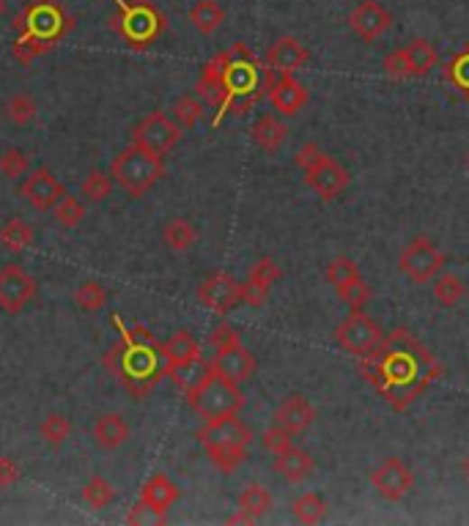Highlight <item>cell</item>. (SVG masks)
I'll return each mask as SVG.
<instances>
[{"label":"cell","mask_w":469,"mask_h":526,"mask_svg":"<svg viewBox=\"0 0 469 526\" xmlns=\"http://www.w3.org/2000/svg\"><path fill=\"white\" fill-rule=\"evenodd\" d=\"M165 173V165H162V154H154L143 146H135L132 143L129 149H124L113 165H110V176L113 181L132 197H141L146 195Z\"/></svg>","instance_id":"obj_1"},{"label":"cell","mask_w":469,"mask_h":526,"mask_svg":"<svg viewBox=\"0 0 469 526\" xmlns=\"http://www.w3.org/2000/svg\"><path fill=\"white\" fill-rule=\"evenodd\" d=\"M187 401H189V406L195 409L198 417L220 420V417H231V414L242 412L244 394H242L236 381H231L223 373L212 370L192 392H187Z\"/></svg>","instance_id":"obj_2"},{"label":"cell","mask_w":469,"mask_h":526,"mask_svg":"<svg viewBox=\"0 0 469 526\" xmlns=\"http://www.w3.org/2000/svg\"><path fill=\"white\" fill-rule=\"evenodd\" d=\"M445 252L426 236H418L412 239L404 249L398 255V269L407 280L423 286V283H431L439 272H445Z\"/></svg>","instance_id":"obj_3"},{"label":"cell","mask_w":469,"mask_h":526,"mask_svg":"<svg viewBox=\"0 0 469 526\" xmlns=\"http://www.w3.org/2000/svg\"><path fill=\"white\" fill-rule=\"evenodd\" d=\"M439 55H437V47L428 41V39H412L409 44L392 50L382 69L384 75L395 77V80H407V77H426L434 66H437Z\"/></svg>","instance_id":"obj_4"},{"label":"cell","mask_w":469,"mask_h":526,"mask_svg":"<svg viewBox=\"0 0 469 526\" xmlns=\"http://www.w3.org/2000/svg\"><path fill=\"white\" fill-rule=\"evenodd\" d=\"M335 340H338V346L346 349L349 354L363 357L382 343V329L365 310H352V315L341 321L338 329H335Z\"/></svg>","instance_id":"obj_5"},{"label":"cell","mask_w":469,"mask_h":526,"mask_svg":"<svg viewBox=\"0 0 469 526\" xmlns=\"http://www.w3.org/2000/svg\"><path fill=\"white\" fill-rule=\"evenodd\" d=\"M371 485H373V491L382 499L400 502V499H407L409 491L415 488V475L407 467V460L384 458V460H379V464L373 467V472H371Z\"/></svg>","instance_id":"obj_6"},{"label":"cell","mask_w":469,"mask_h":526,"mask_svg":"<svg viewBox=\"0 0 469 526\" xmlns=\"http://www.w3.org/2000/svg\"><path fill=\"white\" fill-rule=\"evenodd\" d=\"M179 138H181V126L165 113H149L132 129V143L143 146L154 154H168L179 143Z\"/></svg>","instance_id":"obj_7"},{"label":"cell","mask_w":469,"mask_h":526,"mask_svg":"<svg viewBox=\"0 0 469 526\" xmlns=\"http://www.w3.org/2000/svg\"><path fill=\"white\" fill-rule=\"evenodd\" d=\"M305 181L308 186L321 197V201H335L338 195H344V189L349 186V170L341 165V162H335L329 154H318L305 170Z\"/></svg>","instance_id":"obj_8"},{"label":"cell","mask_w":469,"mask_h":526,"mask_svg":"<svg viewBox=\"0 0 469 526\" xmlns=\"http://www.w3.org/2000/svg\"><path fill=\"white\" fill-rule=\"evenodd\" d=\"M36 280L20 267V263H6L0 269V310L4 313H20L36 299Z\"/></svg>","instance_id":"obj_9"},{"label":"cell","mask_w":469,"mask_h":526,"mask_svg":"<svg viewBox=\"0 0 469 526\" xmlns=\"http://www.w3.org/2000/svg\"><path fill=\"white\" fill-rule=\"evenodd\" d=\"M198 439L204 449H250L253 431L239 420V414H231L220 420H207V425L198 431Z\"/></svg>","instance_id":"obj_10"},{"label":"cell","mask_w":469,"mask_h":526,"mask_svg":"<svg viewBox=\"0 0 469 526\" xmlns=\"http://www.w3.org/2000/svg\"><path fill=\"white\" fill-rule=\"evenodd\" d=\"M20 192H23V197L28 201V206L33 209V212H52L55 206H58V201L66 195V189H63V184L58 181V176L50 170V168H33L25 178H23V184H20Z\"/></svg>","instance_id":"obj_11"},{"label":"cell","mask_w":469,"mask_h":526,"mask_svg":"<svg viewBox=\"0 0 469 526\" xmlns=\"http://www.w3.org/2000/svg\"><path fill=\"white\" fill-rule=\"evenodd\" d=\"M14 28L20 31H28V33H36L47 41H52L55 36H60L66 28H69V20L63 17V12L50 4V0H33V4L14 20Z\"/></svg>","instance_id":"obj_12"},{"label":"cell","mask_w":469,"mask_h":526,"mask_svg":"<svg viewBox=\"0 0 469 526\" xmlns=\"http://www.w3.org/2000/svg\"><path fill=\"white\" fill-rule=\"evenodd\" d=\"M118 28L126 39L143 44V41H152L165 28V20L149 4H132V6H121Z\"/></svg>","instance_id":"obj_13"},{"label":"cell","mask_w":469,"mask_h":526,"mask_svg":"<svg viewBox=\"0 0 469 526\" xmlns=\"http://www.w3.org/2000/svg\"><path fill=\"white\" fill-rule=\"evenodd\" d=\"M349 28L363 41H376L392 28V14L379 4V0H360L349 12Z\"/></svg>","instance_id":"obj_14"},{"label":"cell","mask_w":469,"mask_h":526,"mask_svg":"<svg viewBox=\"0 0 469 526\" xmlns=\"http://www.w3.org/2000/svg\"><path fill=\"white\" fill-rule=\"evenodd\" d=\"M198 299L200 304H207L215 313H231L234 307L242 304V283H236L231 275L225 272H215L209 275L204 283L198 286Z\"/></svg>","instance_id":"obj_15"},{"label":"cell","mask_w":469,"mask_h":526,"mask_svg":"<svg viewBox=\"0 0 469 526\" xmlns=\"http://www.w3.org/2000/svg\"><path fill=\"white\" fill-rule=\"evenodd\" d=\"M228 63H231V52H220L217 58H212V60L204 66V75H200V80H198V86H195L198 96L204 99V102H209V104H215V107L225 104V99L231 96L228 80H225Z\"/></svg>","instance_id":"obj_16"},{"label":"cell","mask_w":469,"mask_h":526,"mask_svg":"<svg viewBox=\"0 0 469 526\" xmlns=\"http://www.w3.org/2000/svg\"><path fill=\"white\" fill-rule=\"evenodd\" d=\"M280 267L272 260V258H261L255 260V267L250 269V277L247 283H242V304H250V307H261L270 296L272 286L280 280Z\"/></svg>","instance_id":"obj_17"},{"label":"cell","mask_w":469,"mask_h":526,"mask_svg":"<svg viewBox=\"0 0 469 526\" xmlns=\"http://www.w3.org/2000/svg\"><path fill=\"white\" fill-rule=\"evenodd\" d=\"M308 60H310V52L297 36H280L272 41L270 50H266V63H270V69L280 75H294Z\"/></svg>","instance_id":"obj_18"},{"label":"cell","mask_w":469,"mask_h":526,"mask_svg":"<svg viewBox=\"0 0 469 526\" xmlns=\"http://www.w3.org/2000/svg\"><path fill=\"white\" fill-rule=\"evenodd\" d=\"M255 357L239 343V346H231V349H223V351H215L212 357V370L223 373L225 378L236 381V384H244L255 376Z\"/></svg>","instance_id":"obj_19"},{"label":"cell","mask_w":469,"mask_h":526,"mask_svg":"<svg viewBox=\"0 0 469 526\" xmlns=\"http://www.w3.org/2000/svg\"><path fill=\"white\" fill-rule=\"evenodd\" d=\"M275 422L297 436L316 422V409L310 406L305 394H289V398H283L280 406L275 409Z\"/></svg>","instance_id":"obj_20"},{"label":"cell","mask_w":469,"mask_h":526,"mask_svg":"<svg viewBox=\"0 0 469 526\" xmlns=\"http://www.w3.org/2000/svg\"><path fill=\"white\" fill-rule=\"evenodd\" d=\"M270 102L280 115H297L308 104V88L294 80V75H280L270 83Z\"/></svg>","instance_id":"obj_21"},{"label":"cell","mask_w":469,"mask_h":526,"mask_svg":"<svg viewBox=\"0 0 469 526\" xmlns=\"http://www.w3.org/2000/svg\"><path fill=\"white\" fill-rule=\"evenodd\" d=\"M253 143L263 151V154H275L283 149V143L289 141V126L278 118V115H261L253 123Z\"/></svg>","instance_id":"obj_22"},{"label":"cell","mask_w":469,"mask_h":526,"mask_svg":"<svg viewBox=\"0 0 469 526\" xmlns=\"http://www.w3.org/2000/svg\"><path fill=\"white\" fill-rule=\"evenodd\" d=\"M141 502H143L146 507L157 510V512H168V510L179 502V485H176L168 475L157 472V475H152V477L143 483Z\"/></svg>","instance_id":"obj_23"},{"label":"cell","mask_w":469,"mask_h":526,"mask_svg":"<svg viewBox=\"0 0 469 526\" xmlns=\"http://www.w3.org/2000/svg\"><path fill=\"white\" fill-rule=\"evenodd\" d=\"M94 441L99 449H121L126 441H129V425L121 414L110 412V414H102L97 422H94Z\"/></svg>","instance_id":"obj_24"},{"label":"cell","mask_w":469,"mask_h":526,"mask_svg":"<svg viewBox=\"0 0 469 526\" xmlns=\"http://www.w3.org/2000/svg\"><path fill=\"white\" fill-rule=\"evenodd\" d=\"M313 467H316L313 458L302 447H297V444H291L289 449L275 455V472L280 477H286L289 483H302L305 477H310Z\"/></svg>","instance_id":"obj_25"},{"label":"cell","mask_w":469,"mask_h":526,"mask_svg":"<svg viewBox=\"0 0 469 526\" xmlns=\"http://www.w3.org/2000/svg\"><path fill=\"white\" fill-rule=\"evenodd\" d=\"M189 23L195 25L198 33L212 36L223 28L225 12H223V6L217 4V0H198V4L189 9Z\"/></svg>","instance_id":"obj_26"},{"label":"cell","mask_w":469,"mask_h":526,"mask_svg":"<svg viewBox=\"0 0 469 526\" xmlns=\"http://www.w3.org/2000/svg\"><path fill=\"white\" fill-rule=\"evenodd\" d=\"M272 510V494L266 491L261 483H250L242 494H239V512L253 523L261 515H266Z\"/></svg>","instance_id":"obj_27"},{"label":"cell","mask_w":469,"mask_h":526,"mask_svg":"<svg viewBox=\"0 0 469 526\" xmlns=\"http://www.w3.org/2000/svg\"><path fill=\"white\" fill-rule=\"evenodd\" d=\"M162 241H165V247L173 249V252H187V249L198 241V231H195V225H192L189 220L173 217V220H168L165 228H162Z\"/></svg>","instance_id":"obj_28"},{"label":"cell","mask_w":469,"mask_h":526,"mask_svg":"<svg viewBox=\"0 0 469 526\" xmlns=\"http://www.w3.org/2000/svg\"><path fill=\"white\" fill-rule=\"evenodd\" d=\"M162 357H165L168 367L184 365V362H192V359L200 357V346H198V340H195L189 332H176V335L162 346Z\"/></svg>","instance_id":"obj_29"},{"label":"cell","mask_w":469,"mask_h":526,"mask_svg":"<svg viewBox=\"0 0 469 526\" xmlns=\"http://www.w3.org/2000/svg\"><path fill=\"white\" fill-rule=\"evenodd\" d=\"M165 373L176 381V386H181L184 392H192L200 381H204V378L212 373V362H204V359L198 357V359H192V362L165 367Z\"/></svg>","instance_id":"obj_30"},{"label":"cell","mask_w":469,"mask_h":526,"mask_svg":"<svg viewBox=\"0 0 469 526\" xmlns=\"http://www.w3.org/2000/svg\"><path fill=\"white\" fill-rule=\"evenodd\" d=\"M431 283H434V288H431L434 291V299L442 307H455L464 299V294H466L464 280L458 275H453V272H439Z\"/></svg>","instance_id":"obj_31"},{"label":"cell","mask_w":469,"mask_h":526,"mask_svg":"<svg viewBox=\"0 0 469 526\" xmlns=\"http://www.w3.org/2000/svg\"><path fill=\"white\" fill-rule=\"evenodd\" d=\"M33 239H36L33 228L20 217H12V220H6L4 225H0V241H4V247L12 249V252L28 249L33 244Z\"/></svg>","instance_id":"obj_32"},{"label":"cell","mask_w":469,"mask_h":526,"mask_svg":"<svg viewBox=\"0 0 469 526\" xmlns=\"http://www.w3.org/2000/svg\"><path fill=\"white\" fill-rule=\"evenodd\" d=\"M291 510H294V518L299 523H321L326 518V510L329 507H326V499L321 494L308 491V494H302V496L294 499Z\"/></svg>","instance_id":"obj_33"},{"label":"cell","mask_w":469,"mask_h":526,"mask_svg":"<svg viewBox=\"0 0 469 526\" xmlns=\"http://www.w3.org/2000/svg\"><path fill=\"white\" fill-rule=\"evenodd\" d=\"M113 184H115V181H113L110 173L94 168V170H88L86 178L80 181V195L86 197V201H91V204H102V201H107V197L113 195Z\"/></svg>","instance_id":"obj_34"},{"label":"cell","mask_w":469,"mask_h":526,"mask_svg":"<svg viewBox=\"0 0 469 526\" xmlns=\"http://www.w3.org/2000/svg\"><path fill=\"white\" fill-rule=\"evenodd\" d=\"M83 499L91 510H105L115 502V488L107 477L102 475H91L83 485Z\"/></svg>","instance_id":"obj_35"},{"label":"cell","mask_w":469,"mask_h":526,"mask_svg":"<svg viewBox=\"0 0 469 526\" xmlns=\"http://www.w3.org/2000/svg\"><path fill=\"white\" fill-rule=\"evenodd\" d=\"M39 433H41V439H44L50 447H60L66 439L72 436V420L66 417V414H60V412H50V414L41 420Z\"/></svg>","instance_id":"obj_36"},{"label":"cell","mask_w":469,"mask_h":526,"mask_svg":"<svg viewBox=\"0 0 469 526\" xmlns=\"http://www.w3.org/2000/svg\"><path fill=\"white\" fill-rule=\"evenodd\" d=\"M173 115V121L181 126V129H189V126H195L200 118H204V99L200 96H195V94H184V96H179L176 102H173V110H170Z\"/></svg>","instance_id":"obj_37"},{"label":"cell","mask_w":469,"mask_h":526,"mask_svg":"<svg viewBox=\"0 0 469 526\" xmlns=\"http://www.w3.org/2000/svg\"><path fill=\"white\" fill-rule=\"evenodd\" d=\"M75 304L83 313H99L107 304V288L102 283L86 280L75 288Z\"/></svg>","instance_id":"obj_38"},{"label":"cell","mask_w":469,"mask_h":526,"mask_svg":"<svg viewBox=\"0 0 469 526\" xmlns=\"http://www.w3.org/2000/svg\"><path fill=\"white\" fill-rule=\"evenodd\" d=\"M52 214H55V222H58L60 228H78V225L86 220V206H83L80 197H75V195H63L60 201H58V206L52 209Z\"/></svg>","instance_id":"obj_39"},{"label":"cell","mask_w":469,"mask_h":526,"mask_svg":"<svg viewBox=\"0 0 469 526\" xmlns=\"http://www.w3.org/2000/svg\"><path fill=\"white\" fill-rule=\"evenodd\" d=\"M360 277V267L352 260V258H346V255H338V258H332L329 260V267H326V280H329V286L332 288H341V286H346V283H352V280H357Z\"/></svg>","instance_id":"obj_40"},{"label":"cell","mask_w":469,"mask_h":526,"mask_svg":"<svg viewBox=\"0 0 469 526\" xmlns=\"http://www.w3.org/2000/svg\"><path fill=\"white\" fill-rule=\"evenodd\" d=\"M31 170V157L23 149H6L0 154V173L6 178H25Z\"/></svg>","instance_id":"obj_41"},{"label":"cell","mask_w":469,"mask_h":526,"mask_svg":"<svg viewBox=\"0 0 469 526\" xmlns=\"http://www.w3.org/2000/svg\"><path fill=\"white\" fill-rule=\"evenodd\" d=\"M36 102H33V96H28V94H14L9 102H6V118L14 123V126H25V123H31L33 118H36Z\"/></svg>","instance_id":"obj_42"},{"label":"cell","mask_w":469,"mask_h":526,"mask_svg":"<svg viewBox=\"0 0 469 526\" xmlns=\"http://www.w3.org/2000/svg\"><path fill=\"white\" fill-rule=\"evenodd\" d=\"M207 455L215 464V469H220L223 475H234L247 460V449H236V447H231V449H207Z\"/></svg>","instance_id":"obj_43"},{"label":"cell","mask_w":469,"mask_h":526,"mask_svg":"<svg viewBox=\"0 0 469 526\" xmlns=\"http://www.w3.org/2000/svg\"><path fill=\"white\" fill-rule=\"evenodd\" d=\"M47 44H50L47 39L23 31V36H20L17 44H14V58H17L20 63H33L41 52H47Z\"/></svg>","instance_id":"obj_44"},{"label":"cell","mask_w":469,"mask_h":526,"mask_svg":"<svg viewBox=\"0 0 469 526\" xmlns=\"http://www.w3.org/2000/svg\"><path fill=\"white\" fill-rule=\"evenodd\" d=\"M338 291V296L352 307V310H365V304L371 302V286L363 280V277H357V280H352V283H346V286H341V288H335Z\"/></svg>","instance_id":"obj_45"},{"label":"cell","mask_w":469,"mask_h":526,"mask_svg":"<svg viewBox=\"0 0 469 526\" xmlns=\"http://www.w3.org/2000/svg\"><path fill=\"white\" fill-rule=\"evenodd\" d=\"M261 444H263L266 452L278 455V452H283V449H289V447L294 444V433H289L286 428H280V425L275 422L272 428H266V431L261 433Z\"/></svg>","instance_id":"obj_46"},{"label":"cell","mask_w":469,"mask_h":526,"mask_svg":"<svg viewBox=\"0 0 469 526\" xmlns=\"http://www.w3.org/2000/svg\"><path fill=\"white\" fill-rule=\"evenodd\" d=\"M209 343L215 346V351H223V349L239 346L242 338H239V332H236V329H234L231 323H217V326L212 329V335H209Z\"/></svg>","instance_id":"obj_47"},{"label":"cell","mask_w":469,"mask_h":526,"mask_svg":"<svg viewBox=\"0 0 469 526\" xmlns=\"http://www.w3.org/2000/svg\"><path fill=\"white\" fill-rule=\"evenodd\" d=\"M453 83H458L461 88H469V44L464 52H458L450 63V69L445 72Z\"/></svg>","instance_id":"obj_48"},{"label":"cell","mask_w":469,"mask_h":526,"mask_svg":"<svg viewBox=\"0 0 469 526\" xmlns=\"http://www.w3.org/2000/svg\"><path fill=\"white\" fill-rule=\"evenodd\" d=\"M20 477H23V472H20V467L14 464V458L0 455V488H12V485H17Z\"/></svg>","instance_id":"obj_49"},{"label":"cell","mask_w":469,"mask_h":526,"mask_svg":"<svg viewBox=\"0 0 469 526\" xmlns=\"http://www.w3.org/2000/svg\"><path fill=\"white\" fill-rule=\"evenodd\" d=\"M129 523H165V512H157V510H152V507H146L143 502L129 512V518H126Z\"/></svg>","instance_id":"obj_50"},{"label":"cell","mask_w":469,"mask_h":526,"mask_svg":"<svg viewBox=\"0 0 469 526\" xmlns=\"http://www.w3.org/2000/svg\"><path fill=\"white\" fill-rule=\"evenodd\" d=\"M318 154H321V149H318V146H316V143L310 141V143H305V146H302V149L297 151L294 162H297V168H302V170H305V168H308V165H310V162H313V159L318 157Z\"/></svg>","instance_id":"obj_51"},{"label":"cell","mask_w":469,"mask_h":526,"mask_svg":"<svg viewBox=\"0 0 469 526\" xmlns=\"http://www.w3.org/2000/svg\"><path fill=\"white\" fill-rule=\"evenodd\" d=\"M6 9H9V6H6V0H0V20L6 17Z\"/></svg>","instance_id":"obj_52"},{"label":"cell","mask_w":469,"mask_h":526,"mask_svg":"<svg viewBox=\"0 0 469 526\" xmlns=\"http://www.w3.org/2000/svg\"><path fill=\"white\" fill-rule=\"evenodd\" d=\"M464 475H466V477H469V455H466V458H464Z\"/></svg>","instance_id":"obj_53"},{"label":"cell","mask_w":469,"mask_h":526,"mask_svg":"<svg viewBox=\"0 0 469 526\" xmlns=\"http://www.w3.org/2000/svg\"><path fill=\"white\" fill-rule=\"evenodd\" d=\"M466 170H469V151H466Z\"/></svg>","instance_id":"obj_54"}]
</instances>
